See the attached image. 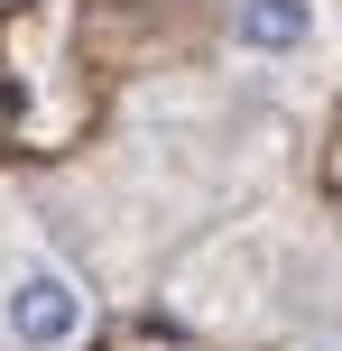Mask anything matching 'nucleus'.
I'll return each mask as SVG.
<instances>
[{"label": "nucleus", "instance_id": "f257e3e1", "mask_svg": "<svg viewBox=\"0 0 342 351\" xmlns=\"http://www.w3.org/2000/svg\"><path fill=\"white\" fill-rule=\"evenodd\" d=\"M93 333V296L47 241H19L0 259V342L10 351H84Z\"/></svg>", "mask_w": 342, "mask_h": 351}, {"label": "nucleus", "instance_id": "f03ea898", "mask_svg": "<svg viewBox=\"0 0 342 351\" xmlns=\"http://www.w3.org/2000/svg\"><path fill=\"white\" fill-rule=\"evenodd\" d=\"M232 47L250 65H306L324 47V0H232Z\"/></svg>", "mask_w": 342, "mask_h": 351}]
</instances>
